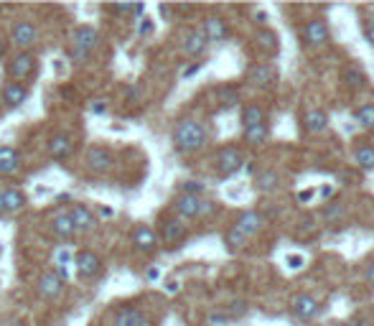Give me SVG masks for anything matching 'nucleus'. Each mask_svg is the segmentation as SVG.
<instances>
[{"label":"nucleus","instance_id":"1","mask_svg":"<svg viewBox=\"0 0 374 326\" xmlns=\"http://www.w3.org/2000/svg\"><path fill=\"white\" fill-rule=\"evenodd\" d=\"M171 141H173L176 153L191 156V153H199V150L206 148L209 133H206L204 122L194 120V117H184V120L176 122V128L171 133Z\"/></svg>","mask_w":374,"mask_h":326},{"label":"nucleus","instance_id":"2","mask_svg":"<svg viewBox=\"0 0 374 326\" xmlns=\"http://www.w3.org/2000/svg\"><path fill=\"white\" fill-rule=\"evenodd\" d=\"M100 31L95 26H89V23H82V26L74 28V34H72V46H69V59L74 61V64H84L89 61V56L95 54V48L100 46Z\"/></svg>","mask_w":374,"mask_h":326},{"label":"nucleus","instance_id":"3","mask_svg":"<svg viewBox=\"0 0 374 326\" xmlns=\"http://www.w3.org/2000/svg\"><path fill=\"white\" fill-rule=\"evenodd\" d=\"M36 72H39V56L34 51H15L13 56H8L6 61V74L11 82H28L34 79Z\"/></svg>","mask_w":374,"mask_h":326},{"label":"nucleus","instance_id":"4","mask_svg":"<svg viewBox=\"0 0 374 326\" xmlns=\"http://www.w3.org/2000/svg\"><path fill=\"white\" fill-rule=\"evenodd\" d=\"M156 235H158L161 247H166V250H178V247L189 240V227H186V222H181V219H176V217H163L158 222Z\"/></svg>","mask_w":374,"mask_h":326},{"label":"nucleus","instance_id":"5","mask_svg":"<svg viewBox=\"0 0 374 326\" xmlns=\"http://www.w3.org/2000/svg\"><path fill=\"white\" fill-rule=\"evenodd\" d=\"M211 209H214V204L201 197L178 194V197L173 199V211H176V219H181V222H191V219L204 217L206 211H211Z\"/></svg>","mask_w":374,"mask_h":326},{"label":"nucleus","instance_id":"6","mask_svg":"<svg viewBox=\"0 0 374 326\" xmlns=\"http://www.w3.org/2000/svg\"><path fill=\"white\" fill-rule=\"evenodd\" d=\"M8 44L15 46L18 51H31V48L39 44V26H36L34 20H15L13 26H11V34H8Z\"/></svg>","mask_w":374,"mask_h":326},{"label":"nucleus","instance_id":"7","mask_svg":"<svg viewBox=\"0 0 374 326\" xmlns=\"http://www.w3.org/2000/svg\"><path fill=\"white\" fill-rule=\"evenodd\" d=\"M242 163H245L242 150H239L237 145H225V148H219L217 156H214V174H217L219 178H229L242 169Z\"/></svg>","mask_w":374,"mask_h":326},{"label":"nucleus","instance_id":"8","mask_svg":"<svg viewBox=\"0 0 374 326\" xmlns=\"http://www.w3.org/2000/svg\"><path fill=\"white\" fill-rule=\"evenodd\" d=\"M46 153L54 158L56 163L69 161V158L76 153L74 138L69 136V133H64V130H54V133L48 136V141H46Z\"/></svg>","mask_w":374,"mask_h":326},{"label":"nucleus","instance_id":"9","mask_svg":"<svg viewBox=\"0 0 374 326\" xmlns=\"http://www.w3.org/2000/svg\"><path fill=\"white\" fill-rule=\"evenodd\" d=\"M72 265L76 268V278H79V280H92V278H97V275L102 273L105 260L100 258L95 250L84 247V250H79L74 255V263H72Z\"/></svg>","mask_w":374,"mask_h":326},{"label":"nucleus","instance_id":"10","mask_svg":"<svg viewBox=\"0 0 374 326\" xmlns=\"http://www.w3.org/2000/svg\"><path fill=\"white\" fill-rule=\"evenodd\" d=\"M31 97V87L23 84V82H11L6 79L0 84V102H3V107L8 110H18L23 107Z\"/></svg>","mask_w":374,"mask_h":326},{"label":"nucleus","instance_id":"11","mask_svg":"<svg viewBox=\"0 0 374 326\" xmlns=\"http://www.w3.org/2000/svg\"><path fill=\"white\" fill-rule=\"evenodd\" d=\"M69 217H72V224H74L76 235H89V232L97 230V214L92 211V207L84 202H76L72 204V209H69Z\"/></svg>","mask_w":374,"mask_h":326},{"label":"nucleus","instance_id":"12","mask_svg":"<svg viewBox=\"0 0 374 326\" xmlns=\"http://www.w3.org/2000/svg\"><path fill=\"white\" fill-rule=\"evenodd\" d=\"M130 244H133L140 255H153V252L161 247L156 230H153L150 224H138L135 230L130 232Z\"/></svg>","mask_w":374,"mask_h":326},{"label":"nucleus","instance_id":"13","mask_svg":"<svg viewBox=\"0 0 374 326\" xmlns=\"http://www.w3.org/2000/svg\"><path fill=\"white\" fill-rule=\"evenodd\" d=\"M84 166H87V171H92V174H97V176H102V174H107L112 166H115V156H112V150L105 148V145H89L87 148V158H84Z\"/></svg>","mask_w":374,"mask_h":326},{"label":"nucleus","instance_id":"14","mask_svg":"<svg viewBox=\"0 0 374 326\" xmlns=\"http://www.w3.org/2000/svg\"><path fill=\"white\" fill-rule=\"evenodd\" d=\"M23 166L21 150L15 145H0V178L15 176Z\"/></svg>","mask_w":374,"mask_h":326},{"label":"nucleus","instance_id":"15","mask_svg":"<svg viewBox=\"0 0 374 326\" xmlns=\"http://www.w3.org/2000/svg\"><path fill=\"white\" fill-rule=\"evenodd\" d=\"M64 285H67V280L51 268V270L41 273V278H39V296H41L44 301H54L56 296L64 291Z\"/></svg>","mask_w":374,"mask_h":326},{"label":"nucleus","instance_id":"16","mask_svg":"<svg viewBox=\"0 0 374 326\" xmlns=\"http://www.w3.org/2000/svg\"><path fill=\"white\" fill-rule=\"evenodd\" d=\"M247 82L255 84V87H270V84L278 82V72H275L272 64L258 61V64H252V67L247 69Z\"/></svg>","mask_w":374,"mask_h":326},{"label":"nucleus","instance_id":"17","mask_svg":"<svg viewBox=\"0 0 374 326\" xmlns=\"http://www.w3.org/2000/svg\"><path fill=\"white\" fill-rule=\"evenodd\" d=\"M303 39H306L308 46H323V44H328V39H331V31H328L326 20L321 18H311L303 26Z\"/></svg>","mask_w":374,"mask_h":326},{"label":"nucleus","instance_id":"18","mask_svg":"<svg viewBox=\"0 0 374 326\" xmlns=\"http://www.w3.org/2000/svg\"><path fill=\"white\" fill-rule=\"evenodd\" d=\"M262 224H265V217H262L258 209H247V211L239 214L237 222L232 224V227H234L237 232H242V235L250 240L252 235H258V232L262 230Z\"/></svg>","mask_w":374,"mask_h":326},{"label":"nucleus","instance_id":"19","mask_svg":"<svg viewBox=\"0 0 374 326\" xmlns=\"http://www.w3.org/2000/svg\"><path fill=\"white\" fill-rule=\"evenodd\" d=\"M293 313L303 321H311L316 319L321 313V304L319 299H313L311 293H298L295 299H293Z\"/></svg>","mask_w":374,"mask_h":326},{"label":"nucleus","instance_id":"20","mask_svg":"<svg viewBox=\"0 0 374 326\" xmlns=\"http://www.w3.org/2000/svg\"><path fill=\"white\" fill-rule=\"evenodd\" d=\"M48 227H51V235L56 240H62V242H69L72 237H76V230L74 224H72V217H69V209L56 211L54 217H51V222H48Z\"/></svg>","mask_w":374,"mask_h":326},{"label":"nucleus","instance_id":"21","mask_svg":"<svg viewBox=\"0 0 374 326\" xmlns=\"http://www.w3.org/2000/svg\"><path fill=\"white\" fill-rule=\"evenodd\" d=\"M0 202H3L6 214H15V211L26 209L28 194L18 186H6V189H0Z\"/></svg>","mask_w":374,"mask_h":326},{"label":"nucleus","instance_id":"22","mask_svg":"<svg viewBox=\"0 0 374 326\" xmlns=\"http://www.w3.org/2000/svg\"><path fill=\"white\" fill-rule=\"evenodd\" d=\"M201 31H204L209 44H219V41L229 39V26H227V20L222 15H209L204 20V26H201Z\"/></svg>","mask_w":374,"mask_h":326},{"label":"nucleus","instance_id":"23","mask_svg":"<svg viewBox=\"0 0 374 326\" xmlns=\"http://www.w3.org/2000/svg\"><path fill=\"white\" fill-rule=\"evenodd\" d=\"M112 326H148V319H145L143 308L138 306H120L115 313V324Z\"/></svg>","mask_w":374,"mask_h":326},{"label":"nucleus","instance_id":"24","mask_svg":"<svg viewBox=\"0 0 374 326\" xmlns=\"http://www.w3.org/2000/svg\"><path fill=\"white\" fill-rule=\"evenodd\" d=\"M206 46H209V41H206L204 31L201 28H191L189 34L184 36V44H181V48H184L186 56H201L206 51Z\"/></svg>","mask_w":374,"mask_h":326},{"label":"nucleus","instance_id":"25","mask_svg":"<svg viewBox=\"0 0 374 326\" xmlns=\"http://www.w3.org/2000/svg\"><path fill=\"white\" fill-rule=\"evenodd\" d=\"M303 122H306V130L313 133V136H319V133H326L328 130V115L323 110H308Z\"/></svg>","mask_w":374,"mask_h":326},{"label":"nucleus","instance_id":"26","mask_svg":"<svg viewBox=\"0 0 374 326\" xmlns=\"http://www.w3.org/2000/svg\"><path fill=\"white\" fill-rule=\"evenodd\" d=\"M278 186H280L278 171L265 169V171H260L258 176H255V189L262 191V194H267V191H275Z\"/></svg>","mask_w":374,"mask_h":326},{"label":"nucleus","instance_id":"27","mask_svg":"<svg viewBox=\"0 0 374 326\" xmlns=\"http://www.w3.org/2000/svg\"><path fill=\"white\" fill-rule=\"evenodd\" d=\"M260 122H267L265 120V110L260 107V105H245L242 107V128H255Z\"/></svg>","mask_w":374,"mask_h":326},{"label":"nucleus","instance_id":"28","mask_svg":"<svg viewBox=\"0 0 374 326\" xmlns=\"http://www.w3.org/2000/svg\"><path fill=\"white\" fill-rule=\"evenodd\" d=\"M255 39H258V44L265 48L267 54H278V51H280V39H278V34H275V31H270V28H260Z\"/></svg>","mask_w":374,"mask_h":326},{"label":"nucleus","instance_id":"29","mask_svg":"<svg viewBox=\"0 0 374 326\" xmlns=\"http://www.w3.org/2000/svg\"><path fill=\"white\" fill-rule=\"evenodd\" d=\"M354 161L361 171H374V145H369V143L359 145L354 150Z\"/></svg>","mask_w":374,"mask_h":326},{"label":"nucleus","instance_id":"30","mask_svg":"<svg viewBox=\"0 0 374 326\" xmlns=\"http://www.w3.org/2000/svg\"><path fill=\"white\" fill-rule=\"evenodd\" d=\"M242 136H245L247 145H262L267 141V136H270V128H267V122H260L255 128H247Z\"/></svg>","mask_w":374,"mask_h":326},{"label":"nucleus","instance_id":"31","mask_svg":"<svg viewBox=\"0 0 374 326\" xmlns=\"http://www.w3.org/2000/svg\"><path fill=\"white\" fill-rule=\"evenodd\" d=\"M354 120L359 122L364 130H372L374 128V102H364V105H359L356 112H354Z\"/></svg>","mask_w":374,"mask_h":326},{"label":"nucleus","instance_id":"32","mask_svg":"<svg viewBox=\"0 0 374 326\" xmlns=\"http://www.w3.org/2000/svg\"><path fill=\"white\" fill-rule=\"evenodd\" d=\"M217 97H219V107L222 110H229L237 105L239 100V89L234 84H227V87H219L217 89Z\"/></svg>","mask_w":374,"mask_h":326},{"label":"nucleus","instance_id":"33","mask_svg":"<svg viewBox=\"0 0 374 326\" xmlns=\"http://www.w3.org/2000/svg\"><path fill=\"white\" fill-rule=\"evenodd\" d=\"M225 244H227V250L229 252H237L247 244V237L242 235V232L234 230V227H229V230L225 232Z\"/></svg>","mask_w":374,"mask_h":326},{"label":"nucleus","instance_id":"34","mask_svg":"<svg viewBox=\"0 0 374 326\" xmlns=\"http://www.w3.org/2000/svg\"><path fill=\"white\" fill-rule=\"evenodd\" d=\"M344 82H347L352 89H359V87H364L367 77H364V72H361L359 67H349L347 72H344Z\"/></svg>","mask_w":374,"mask_h":326},{"label":"nucleus","instance_id":"35","mask_svg":"<svg viewBox=\"0 0 374 326\" xmlns=\"http://www.w3.org/2000/svg\"><path fill=\"white\" fill-rule=\"evenodd\" d=\"M87 110L92 115H107L109 112V100L107 97H95V100L87 102Z\"/></svg>","mask_w":374,"mask_h":326},{"label":"nucleus","instance_id":"36","mask_svg":"<svg viewBox=\"0 0 374 326\" xmlns=\"http://www.w3.org/2000/svg\"><path fill=\"white\" fill-rule=\"evenodd\" d=\"M178 194H189V197H201L204 194V183L201 181H181Z\"/></svg>","mask_w":374,"mask_h":326},{"label":"nucleus","instance_id":"37","mask_svg":"<svg viewBox=\"0 0 374 326\" xmlns=\"http://www.w3.org/2000/svg\"><path fill=\"white\" fill-rule=\"evenodd\" d=\"M74 263V255L67 250V247H59L56 250V263H54V268H67V265H72Z\"/></svg>","mask_w":374,"mask_h":326},{"label":"nucleus","instance_id":"38","mask_svg":"<svg viewBox=\"0 0 374 326\" xmlns=\"http://www.w3.org/2000/svg\"><path fill=\"white\" fill-rule=\"evenodd\" d=\"M247 311H250V308H247L245 301H232V304H229V313H227V316H229V319H234V316H245Z\"/></svg>","mask_w":374,"mask_h":326},{"label":"nucleus","instance_id":"39","mask_svg":"<svg viewBox=\"0 0 374 326\" xmlns=\"http://www.w3.org/2000/svg\"><path fill=\"white\" fill-rule=\"evenodd\" d=\"M138 34H140V36H150V34H153V20H150L148 15L138 20Z\"/></svg>","mask_w":374,"mask_h":326},{"label":"nucleus","instance_id":"40","mask_svg":"<svg viewBox=\"0 0 374 326\" xmlns=\"http://www.w3.org/2000/svg\"><path fill=\"white\" fill-rule=\"evenodd\" d=\"M227 321H229V316H227V313H211V316H209L211 326H225Z\"/></svg>","mask_w":374,"mask_h":326},{"label":"nucleus","instance_id":"41","mask_svg":"<svg viewBox=\"0 0 374 326\" xmlns=\"http://www.w3.org/2000/svg\"><path fill=\"white\" fill-rule=\"evenodd\" d=\"M364 39L374 46V18H369L367 23H364Z\"/></svg>","mask_w":374,"mask_h":326},{"label":"nucleus","instance_id":"42","mask_svg":"<svg viewBox=\"0 0 374 326\" xmlns=\"http://www.w3.org/2000/svg\"><path fill=\"white\" fill-rule=\"evenodd\" d=\"M286 263H288V268H293V270L303 268V258H300V255H288Z\"/></svg>","mask_w":374,"mask_h":326},{"label":"nucleus","instance_id":"43","mask_svg":"<svg viewBox=\"0 0 374 326\" xmlns=\"http://www.w3.org/2000/svg\"><path fill=\"white\" fill-rule=\"evenodd\" d=\"M364 278H367V283L374 288V263L367 265V270H364Z\"/></svg>","mask_w":374,"mask_h":326},{"label":"nucleus","instance_id":"44","mask_svg":"<svg viewBox=\"0 0 374 326\" xmlns=\"http://www.w3.org/2000/svg\"><path fill=\"white\" fill-rule=\"evenodd\" d=\"M8 46H11V44H8V39H6V36H0V59H3V56H8Z\"/></svg>","mask_w":374,"mask_h":326},{"label":"nucleus","instance_id":"45","mask_svg":"<svg viewBox=\"0 0 374 326\" xmlns=\"http://www.w3.org/2000/svg\"><path fill=\"white\" fill-rule=\"evenodd\" d=\"M199 69H201V64H199V61H196V64H191L189 69H184V79H186V77H194V74L199 72Z\"/></svg>","mask_w":374,"mask_h":326},{"label":"nucleus","instance_id":"46","mask_svg":"<svg viewBox=\"0 0 374 326\" xmlns=\"http://www.w3.org/2000/svg\"><path fill=\"white\" fill-rule=\"evenodd\" d=\"M344 214V207H336V209H326V217H341Z\"/></svg>","mask_w":374,"mask_h":326},{"label":"nucleus","instance_id":"47","mask_svg":"<svg viewBox=\"0 0 374 326\" xmlns=\"http://www.w3.org/2000/svg\"><path fill=\"white\" fill-rule=\"evenodd\" d=\"M311 197H313V191H300V194H298L300 202H308V199H311Z\"/></svg>","mask_w":374,"mask_h":326},{"label":"nucleus","instance_id":"48","mask_svg":"<svg viewBox=\"0 0 374 326\" xmlns=\"http://www.w3.org/2000/svg\"><path fill=\"white\" fill-rule=\"evenodd\" d=\"M255 18H260L258 23H267V13H262V11H260V13H255Z\"/></svg>","mask_w":374,"mask_h":326},{"label":"nucleus","instance_id":"49","mask_svg":"<svg viewBox=\"0 0 374 326\" xmlns=\"http://www.w3.org/2000/svg\"><path fill=\"white\" fill-rule=\"evenodd\" d=\"M158 278V268H150L148 270V280H156Z\"/></svg>","mask_w":374,"mask_h":326},{"label":"nucleus","instance_id":"50","mask_svg":"<svg viewBox=\"0 0 374 326\" xmlns=\"http://www.w3.org/2000/svg\"><path fill=\"white\" fill-rule=\"evenodd\" d=\"M0 217H8V214H6V209H3V202H0Z\"/></svg>","mask_w":374,"mask_h":326},{"label":"nucleus","instance_id":"51","mask_svg":"<svg viewBox=\"0 0 374 326\" xmlns=\"http://www.w3.org/2000/svg\"><path fill=\"white\" fill-rule=\"evenodd\" d=\"M328 326H349V324H341V321H336V324H328Z\"/></svg>","mask_w":374,"mask_h":326}]
</instances>
